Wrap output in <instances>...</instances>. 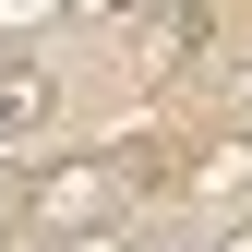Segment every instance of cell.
Here are the masks:
<instances>
[{"mask_svg": "<svg viewBox=\"0 0 252 252\" xmlns=\"http://www.w3.org/2000/svg\"><path fill=\"white\" fill-rule=\"evenodd\" d=\"M48 120V72H24V60H0V144H24Z\"/></svg>", "mask_w": 252, "mask_h": 252, "instance_id": "6da1fadb", "label": "cell"}]
</instances>
